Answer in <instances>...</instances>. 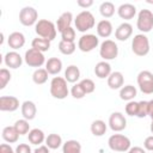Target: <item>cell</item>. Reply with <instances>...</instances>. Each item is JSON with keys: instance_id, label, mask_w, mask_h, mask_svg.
Wrapping results in <instances>:
<instances>
[{"instance_id": "cell-8", "label": "cell", "mask_w": 153, "mask_h": 153, "mask_svg": "<svg viewBox=\"0 0 153 153\" xmlns=\"http://www.w3.org/2000/svg\"><path fill=\"white\" fill-rule=\"evenodd\" d=\"M137 85L142 93L152 94L153 93V73L149 71H141L137 74Z\"/></svg>"}, {"instance_id": "cell-33", "label": "cell", "mask_w": 153, "mask_h": 153, "mask_svg": "<svg viewBox=\"0 0 153 153\" xmlns=\"http://www.w3.org/2000/svg\"><path fill=\"white\" fill-rule=\"evenodd\" d=\"M99 12L104 18H110L115 13V5L111 1H104L99 6Z\"/></svg>"}, {"instance_id": "cell-29", "label": "cell", "mask_w": 153, "mask_h": 153, "mask_svg": "<svg viewBox=\"0 0 153 153\" xmlns=\"http://www.w3.org/2000/svg\"><path fill=\"white\" fill-rule=\"evenodd\" d=\"M31 48H35V49H37L42 53L48 51L50 49V41L45 39V38H42V37H36L31 42Z\"/></svg>"}, {"instance_id": "cell-14", "label": "cell", "mask_w": 153, "mask_h": 153, "mask_svg": "<svg viewBox=\"0 0 153 153\" xmlns=\"http://www.w3.org/2000/svg\"><path fill=\"white\" fill-rule=\"evenodd\" d=\"M4 62L7 67L12 68V69H17L22 66L23 63V57L20 56L19 53H17L16 50H12V51H8L6 53L5 57H4Z\"/></svg>"}, {"instance_id": "cell-13", "label": "cell", "mask_w": 153, "mask_h": 153, "mask_svg": "<svg viewBox=\"0 0 153 153\" xmlns=\"http://www.w3.org/2000/svg\"><path fill=\"white\" fill-rule=\"evenodd\" d=\"M19 108V100L14 96H1L0 97V110L1 111H16Z\"/></svg>"}, {"instance_id": "cell-32", "label": "cell", "mask_w": 153, "mask_h": 153, "mask_svg": "<svg viewBox=\"0 0 153 153\" xmlns=\"http://www.w3.org/2000/svg\"><path fill=\"white\" fill-rule=\"evenodd\" d=\"M48 74H49V73L47 72L45 68H37V69L33 72V74H32V80H33L35 84L42 85V84L47 82V80H48Z\"/></svg>"}, {"instance_id": "cell-5", "label": "cell", "mask_w": 153, "mask_h": 153, "mask_svg": "<svg viewBox=\"0 0 153 153\" xmlns=\"http://www.w3.org/2000/svg\"><path fill=\"white\" fill-rule=\"evenodd\" d=\"M131 50L137 56H145L149 53V41L145 33H137L131 41Z\"/></svg>"}, {"instance_id": "cell-4", "label": "cell", "mask_w": 153, "mask_h": 153, "mask_svg": "<svg viewBox=\"0 0 153 153\" xmlns=\"http://www.w3.org/2000/svg\"><path fill=\"white\" fill-rule=\"evenodd\" d=\"M108 145L110 149L115 152H128L131 147L129 137L122 134H112L108 140Z\"/></svg>"}, {"instance_id": "cell-17", "label": "cell", "mask_w": 153, "mask_h": 153, "mask_svg": "<svg viewBox=\"0 0 153 153\" xmlns=\"http://www.w3.org/2000/svg\"><path fill=\"white\" fill-rule=\"evenodd\" d=\"M117 14L122 18V19H131L135 17L136 14V7L133 5V4H129V2H126V4H122L120 5V7L117 8Z\"/></svg>"}, {"instance_id": "cell-6", "label": "cell", "mask_w": 153, "mask_h": 153, "mask_svg": "<svg viewBox=\"0 0 153 153\" xmlns=\"http://www.w3.org/2000/svg\"><path fill=\"white\" fill-rule=\"evenodd\" d=\"M136 26L143 33L149 32L153 29V12L147 10V8L141 10L137 14Z\"/></svg>"}, {"instance_id": "cell-26", "label": "cell", "mask_w": 153, "mask_h": 153, "mask_svg": "<svg viewBox=\"0 0 153 153\" xmlns=\"http://www.w3.org/2000/svg\"><path fill=\"white\" fill-rule=\"evenodd\" d=\"M80 78V69L75 65H71L65 71V79L67 82H76Z\"/></svg>"}, {"instance_id": "cell-28", "label": "cell", "mask_w": 153, "mask_h": 153, "mask_svg": "<svg viewBox=\"0 0 153 153\" xmlns=\"http://www.w3.org/2000/svg\"><path fill=\"white\" fill-rule=\"evenodd\" d=\"M62 153H81V145L76 140H67L62 145Z\"/></svg>"}, {"instance_id": "cell-37", "label": "cell", "mask_w": 153, "mask_h": 153, "mask_svg": "<svg viewBox=\"0 0 153 153\" xmlns=\"http://www.w3.org/2000/svg\"><path fill=\"white\" fill-rule=\"evenodd\" d=\"M71 94H72V97L75 98V99H81V98H84V97L86 96V93H85V91H84V88L81 87L80 84H74V85L72 86V88H71Z\"/></svg>"}, {"instance_id": "cell-24", "label": "cell", "mask_w": 153, "mask_h": 153, "mask_svg": "<svg viewBox=\"0 0 153 153\" xmlns=\"http://www.w3.org/2000/svg\"><path fill=\"white\" fill-rule=\"evenodd\" d=\"M1 136H2V139H4L6 142H8V143H14V142L18 141L19 134L17 133V130H16V128H14L13 126H7V127H5V128L2 129Z\"/></svg>"}, {"instance_id": "cell-35", "label": "cell", "mask_w": 153, "mask_h": 153, "mask_svg": "<svg viewBox=\"0 0 153 153\" xmlns=\"http://www.w3.org/2000/svg\"><path fill=\"white\" fill-rule=\"evenodd\" d=\"M13 127L16 128V130H17V133H18L19 135H25V134H29V131H30L29 121L25 120V118L16 121V123L13 124Z\"/></svg>"}, {"instance_id": "cell-22", "label": "cell", "mask_w": 153, "mask_h": 153, "mask_svg": "<svg viewBox=\"0 0 153 153\" xmlns=\"http://www.w3.org/2000/svg\"><path fill=\"white\" fill-rule=\"evenodd\" d=\"M45 69L49 74L51 75H56L61 72L62 69V61L59 57H50L48 59V61L45 62Z\"/></svg>"}, {"instance_id": "cell-20", "label": "cell", "mask_w": 153, "mask_h": 153, "mask_svg": "<svg viewBox=\"0 0 153 153\" xmlns=\"http://www.w3.org/2000/svg\"><path fill=\"white\" fill-rule=\"evenodd\" d=\"M112 24L110 20L108 19H103L100 22L97 23V26H96V30H97V35L99 37H103V38H108L111 33H112Z\"/></svg>"}, {"instance_id": "cell-42", "label": "cell", "mask_w": 153, "mask_h": 153, "mask_svg": "<svg viewBox=\"0 0 153 153\" xmlns=\"http://www.w3.org/2000/svg\"><path fill=\"white\" fill-rule=\"evenodd\" d=\"M16 153H31V147L27 143H19L16 147Z\"/></svg>"}, {"instance_id": "cell-15", "label": "cell", "mask_w": 153, "mask_h": 153, "mask_svg": "<svg viewBox=\"0 0 153 153\" xmlns=\"http://www.w3.org/2000/svg\"><path fill=\"white\" fill-rule=\"evenodd\" d=\"M7 44L13 50L20 49L25 44V36L19 31H13L10 33V36L7 38Z\"/></svg>"}, {"instance_id": "cell-36", "label": "cell", "mask_w": 153, "mask_h": 153, "mask_svg": "<svg viewBox=\"0 0 153 153\" xmlns=\"http://www.w3.org/2000/svg\"><path fill=\"white\" fill-rule=\"evenodd\" d=\"M11 73L7 68H1L0 69V88H5L7 82L11 80Z\"/></svg>"}, {"instance_id": "cell-16", "label": "cell", "mask_w": 153, "mask_h": 153, "mask_svg": "<svg viewBox=\"0 0 153 153\" xmlns=\"http://www.w3.org/2000/svg\"><path fill=\"white\" fill-rule=\"evenodd\" d=\"M131 33H133V26H131V24L124 22V23H122V24H120L117 26V29L115 31V37L118 41L124 42V41H127L131 36Z\"/></svg>"}, {"instance_id": "cell-23", "label": "cell", "mask_w": 153, "mask_h": 153, "mask_svg": "<svg viewBox=\"0 0 153 153\" xmlns=\"http://www.w3.org/2000/svg\"><path fill=\"white\" fill-rule=\"evenodd\" d=\"M94 74L99 79H108V76L111 74V66L106 61H100L94 67Z\"/></svg>"}, {"instance_id": "cell-48", "label": "cell", "mask_w": 153, "mask_h": 153, "mask_svg": "<svg viewBox=\"0 0 153 153\" xmlns=\"http://www.w3.org/2000/svg\"><path fill=\"white\" fill-rule=\"evenodd\" d=\"M148 116L153 121V99L152 100H148Z\"/></svg>"}, {"instance_id": "cell-46", "label": "cell", "mask_w": 153, "mask_h": 153, "mask_svg": "<svg viewBox=\"0 0 153 153\" xmlns=\"http://www.w3.org/2000/svg\"><path fill=\"white\" fill-rule=\"evenodd\" d=\"M128 153H146V149H143L140 146H134V147H130L129 148Z\"/></svg>"}, {"instance_id": "cell-39", "label": "cell", "mask_w": 153, "mask_h": 153, "mask_svg": "<svg viewBox=\"0 0 153 153\" xmlns=\"http://www.w3.org/2000/svg\"><path fill=\"white\" fill-rule=\"evenodd\" d=\"M146 116H148V102L147 100H140L139 102V106H137V115H136V117L143 118Z\"/></svg>"}, {"instance_id": "cell-34", "label": "cell", "mask_w": 153, "mask_h": 153, "mask_svg": "<svg viewBox=\"0 0 153 153\" xmlns=\"http://www.w3.org/2000/svg\"><path fill=\"white\" fill-rule=\"evenodd\" d=\"M76 49V45L74 42H66V41H60L59 43V50L63 55H72Z\"/></svg>"}, {"instance_id": "cell-27", "label": "cell", "mask_w": 153, "mask_h": 153, "mask_svg": "<svg viewBox=\"0 0 153 153\" xmlns=\"http://www.w3.org/2000/svg\"><path fill=\"white\" fill-rule=\"evenodd\" d=\"M136 94H137V91L133 85H126L120 90V98L122 100L130 102L136 97Z\"/></svg>"}, {"instance_id": "cell-11", "label": "cell", "mask_w": 153, "mask_h": 153, "mask_svg": "<svg viewBox=\"0 0 153 153\" xmlns=\"http://www.w3.org/2000/svg\"><path fill=\"white\" fill-rule=\"evenodd\" d=\"M98 44H99V39L93 33H85L78 41V48L84 53L92 51L94 48L98 47Z\"/></svg>"}, {"instance_id": "cell-43", "label": "cell", "mask_w": 153, "mask_h": 153, "mask_svg": "<svg viewBox=\"0 0 153 153\" xmlns=\"http://www.w3.org/2000/svg\"><path fill=\"white\" fill-rule=\"evenodd\" d=\"M143 147L146 151H151L153 152V135H149L143 141Z\"/></svg>"}, {"instance_id": "cell-45", "label": "cell", "mask_w": 153, "mask_h": 153, "mask_svg": "<svg viewBox=\"0 0 153 153\" xmlns=\"http://www.w3.org/2000/svg\"><path fill=\"white\" fill-rule=\"evenodd\" d=\"M76 4H78V6H80V7L87 8V7H90V6L93 5V0H78Z\"/></svg>"}, {"instance_id": "cell-38", "label": "cell", "mask_w": 153, "mask_h": 153, "mask_svg": "<svg viewBox=\"0 0 153 153\" xmlns=\"http://www.w3.org/2000/svg\"><path fill=\"white\" fill-rule=\"evenodd\" d=\"M79 84L81 85V87L84 88V91H85V93H86V94L92 93V92L94 91V88H96V85H94L93 80H92V79H88V78L82 79Z\"/></svg>"}, {"instance_id": "cell-18", "label": "cell", "mask_w": 153, "mask_h": 153, "mask_svg": "<svg viewBox=\"0 0 153 153\" xmlns=\"http://www.w3.org/2000/svg\"><path fill=\"white\" fill-rule=\"evenodd\" d=\"M123 82H124V76L121 72L116 71V72H111V74L108 76V86L111 90H121L123 87Z\"/></svg>"}, {"instance_id": "cell-1", "label": "cell", "mask_w": 153, "mask_h": 153, "mask_svg": "<svg viewBox=\"0 0 153 153\" xmlns=\"http://www.w3.org/2000/svg\"><path fill=\"white\" fill-rule=\"evenodd\" d=\"M35 31L37 33L38 37H42V38H45V39H49L50 42L56 37V32H57V29H56V25L51 22V20H48V19H39L36 25H35Z\"/></svg>"}, {"instance_id": "cell-44", "label": "cell", "mask_w": 153, "mask_h": 153, "mask_svg": "<svg viewBox=\"0 0 153 153\" xmlns=\"http://www.w3.org/2000/svg\"><path fill=\"white\" fill-rule=\"evenodd\" d=\"M0 153H16V149L11 147L8 143H1L0 145Z\"/></svg>"}, {"instance_id": "cell-9", "label": "cell", "mask_w": 153, "mask_h": 153, "mask_svg": "<svg viewBox=\"0 0 153 153\" xmlns=\"http://www.w3.org/2000/svg\"><path fill=\"white\" fill-rule=\"evenodd\" d=\"M99 55L104 61L114 60L118 55V47L117 44L111 39H105L99 48Z\"/></svg>"}, {"instance_id": "cell-21", "label": "cell", "mask_w": 153, "mask_h": 153, "mask_svg": "<svg viewBox=\"0 0 153 153\" xmlns=\"http://www.w3.org/2000/svg\"><path fill=\"white\" fill-rule=\"evenodd\" d=\"M73 22V14L72 12H63L56 20V29L57 31L62 32L67 27H71V24Z\"/></svg>"}, {"instance_id": "cell-40", "label": "cell", "mask_w": 153, "mask_h": 153, "mask_svg": "<svg viewBox=\"0 0 153 153\" xmlns=\"http://www.w3.org/2000/svg\"><path fill=\"white\" fill-rule=\"evenodd\" d=\"M61 38H62V41H66V42H74V39H75V30L72 26L67 27L66 30H63L61 32Z\"/></svg>"}, {"instance_id": "cell-2", "label": "cell", "mask_w": 153, "mask_h": 153, "mask_svg": "<svg viewBox=\"0 0 153 153\" xmlns=\"http://www.w3.org/2000/svg\"><path fill=\"white\" fill-rule=\"evenodd\" d=\"M69 93L67 81L62 76H54L50 81V94L56 99H65Z\"/></svg>"}, {"instance_id": "cell-31", "label": "cell", "mask_w": 153, "mask_h": 153, "mask_svg": "<svg viewBox=\"0 0 153 153\" xmlns=\"http://www.w3.org/2000/svg\"><path fill=\"white\" fill-rule=\"evenodd\" d=\"M106 123L102 120H96L91 124V133L94 136H103L106 131Z\"/></svg>"}, {"instance_id": "cell-7", "label": "cell", "mask_w": 153, "mask_h": 153, "mask_svg": "<svg viewBox=\"0 0 153 153\" xmlns=\"http://www.w3.org/2000/svg\"><path fill=\"white\" fill-rule=\"evenodd\" d=\"M24 61L27 66L30 67H36V68H39L42 67L47 61H45V57L43 55L42 51L35 49V48H30L25 51V55H24Z\"/></svg>"}, {"instance_id": "cell-3", "label": "cell", "mask_w": 153, "mask_h": 153, "mask_svg": "<svg viewBox=\"0 0 153 153\" xmlns=\"http://www.w3.org/2000/svg\"><path fill=\"white\" fill-rule=\"evenodd\" d=\"M74 24H75V29L80 32H86L87 30L92 29L96 24V19L94 16L90 12V11H81L80 13L76 14L75 19H74Z\"/></svg>"}, {"instance_id": "cell-41", "label": "cell", "mask_w": 153, "mask_h": 153, "mask_svg": "<svg viewBox=\"0 0 153 153\" xmlns=\"http://www.w3.org/2000/svg\"><path fill=\"white\" fill-rule=\"evenodd\" d=\"M137 106H139V102H134V100H130L127 103L126 105V114L128 116H136L137 115Z\"/></svg>"}, {"instance_id": "cell-10", "label": "cell", "mask_w": 153, "mask_h": 153, "mask_svg": "<svg viewBox=\"0 0 153 153\" xmlns=\"http://www.w3.org/2000/svg\"><path fill=\"white\" fill-rule=\"evenodd\" d=\"M19 22L25 26L36 25L38 22V13L32 6H25L19 12Z\"/></svg>"}, {"instance_id": "cell-19", "label": "cell", "mask_w": 153, "mask_h": 153, "mask_svg": "<svg viewBox=\"0 0 153 153\" xmlns=\"http://www.w3.org/2000/svg\"><path fill=\"white\" fill-rule=\"evenodd\" d=\"M36 114H37V108H36V104L31 100H25L23 102L22 104V115L25 120L27 121H31L36 117Z\"/></svg>"}, {"instance_id": "cell-49", "label": "cell", "mask_w": 153, "mask_h": 153, "mask_svg": "<svg viewBox=\"0 0 153 153\" xmlns=\"http://www.w3.org/2000/svg\"><path fill=\"white\" fill-rule=\"evenodd\" d=\"M151 131H152V134H153V121H152V123H151Z\"/></svg>"}, {"instance_id": "cell-47", "label": "cell", "mask_w": 153, "mask_h": 153, "mask_svg": "<svg viewBox=\"0 0 153 153\" xmlns=\"http://www.w3.org/2000/svg\"><path fill=\"white\" fill-rule=\"evenodd\" d=\"M49 149H50L49 147H47V146H44V145H41V146H38V147L35 149L33 153H50Z\"/></svg>"}, {"instance_id": "cell-25", "label": "cell", "mask_w": 153, "mask_h": 153, "mask_svg": "<svg viewBox=\"0 0 153 153\" xmlns=\"http://www.w3.org/2000/svg\"><path fill=\"white\" fill-rule=\"evenodd\" d=\"M27 139H29V142L32 145H41L43 141H45V135H44L43 130H41L38 128H33L29 131Z\"/></svg>"}, {"instance_id": "cell-30", "label": "cell", "mask_w": 153, "mask_h": 153, "mask_svg": "<svg viewBox=\"0 0 153 153\" xmlns=\"http://www.w3.org/2000/svg\"><path fill=\"white\" fill-rule=\"evenodd\" d=\"M62 143V137L59 134H49L45 137V146L49 147L50 149H57L59 147H61Z\"/></svg>"}, {"instance_id": "cell-12", "label": "cell", "mask_w": 153, "mask_h": 153, "mask_svg": "<svg viewBox=\"0 0 153 153\" xmlns=\"http://www.w3.org/2000/svg\"><path fill=\"white\" fill-rule=\"evenodd\" d=\"M109 127L114 131H122L127 127V120L124 115L120 111L112 112L109 117Z\"/></svg>"}]
</instances>
